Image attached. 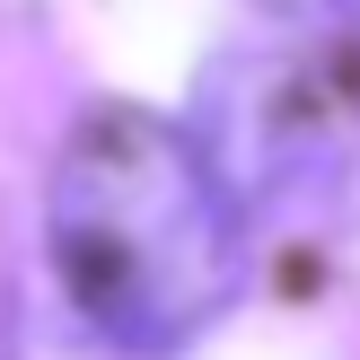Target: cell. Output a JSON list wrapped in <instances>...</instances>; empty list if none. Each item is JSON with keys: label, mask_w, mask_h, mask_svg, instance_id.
I'll list each match as a JSON object with an SVG mask.
<instances>
[{"label": "cell", "mask_w": 360, "mask_h": 360, "mask_svg": "<svg viewBox=\"0 0 360 360\" xmlns=\"http://www.w3.org/2000/svg\"><path fill=\"white\" fill-rule=\"evenodd\" d=\"M44 255L62 308L123 360H167L246 290V220L211 185L185 123L88 105L44 176Z\"/></svg>", "instance_id": "1"}, {"label": "cell", "mask_w": 360, "mask_h": 360, "mask_svg": "<svg viewBox=\"0 0 360 360\" xmlns=\"http://www.w3.org/2000/svg\"><path fill=\"white\" fill-rule=\"evenodd\" d=\"M343 35H299V44H255V53H220L202 70L185 141L202 150L211 185L229 193V211H273L281 193L316 185L352 158L360 141V79L343 53Z\"/></svg>", "instance_id": "2"}, {"label": "cell", "mask_w": 360, "mask_h": 360, "mask_svg": "<svg viewBox=\"0 0 360 360\" xmlns=\"http://www.w3.org/2000/svg\"><path fill=\"white\" fill-rule=\"evenodd\" d=\"M9 360H123V352H105L97 334H88L79 316L53 299V308H18V326H9Z\"/></svg>", "instance_id": "3"}, {"label": "cell", "mask_w": 360, "mask_h": 360, "mask_svg": "<svg viewBox=\"0 0 360 360\" xmlns=\"http://www.w3.org/2000/svg\"><path fill=\"white\" fill-rule=\"evenodd\" d=\"M264 18H281L290 35H352L360 27V0H255Z\"/></svg>", "instance_id": "4"}]
</instances>
